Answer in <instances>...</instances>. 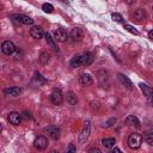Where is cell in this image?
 <instances>
[{
	"label": "cell",
	"mask_w": 153,
	"mask_h": 153,
	"mask_svg": "<svg viewBox=\"0 0 153 153\" xmlns=\"http://www.w3.org/2000/svg\"><path fill=\"white\" fill-rule=\"evenodd\" d=\"M50 102L54 105H61L63 102V94L60 88H54L50 93Z\"/></svg>",
	"instance_id": "cell-3"
},
{
	"label": "cell",
	"mask_w": 153,
	"mask_h": 153,
	"mask_svg": "<svg viewBox=\"0 0 153 153\" xmlns=\"http://www.w3.org/2000/svg\"><path fill=\"white\" fill-rule=\"evenodd\" d=\"M1 50H2V53H4L5 55H12V54L17 50V48H16V45L13 44V42H11V41H5V42L1 44Z\"/></svg>",
	"instance_id": "cell-8"
},
{
	"label": "cell",
	"mask_w": 153,
	"mask_h": 153,
	"mask_svg": "<svg viewBox=\"0 0 153 153\" xmlns=\"http://www.w3.org/2000/svg\"><path fill=\"white\" fill-rule=\"evenodd\" d=\"M142 139H143V141H146L148 145H153V129H148V130L143 131Z\"/></svg>",
	"instance_id": "cell-20"
},
{
	"label": "cell",
	"mask_w": 153,
	"mask_h": 153,
	"mask_svg": "<svg viewBox=\"0 0 153 153\" xmlns=\"http://www.w3.org/2000/svg\"><path fill=\"white\" fill-rule=\"evenodd\" d=\"M142 140L143 139H142V135L141 134H139V133L130 134L129 137H128V146H129V148H131V149L140 148V146L142 143Z\"/></svg>",
	"instance_id": "cell-2"
},
{
	"label": "cell",
	"mask_w": 153,
	"mask_h": 153,
	"mask_svg": "<svg viewBox=\"0 0 153 153\" xmlns=\"http://www.w3.org/2000/svg\"><path fill=\"white\" fill-rule=\"evenodd\" d=\"M123 27L127 30V31H129L130 33H133V35H139V31L136 30V29H134V26H131V25H129V24H124L123 25Z\"/></svg>",
	"instance_id": "cell-25"
},
{
	"label": "cell",
	"mask_w": 153,
	"mask_h": 153,
	"mask_svg": "<svg viewBox=\"0 0 153 153\" xmlns=\"http://www.w3.org/2000/svg\"><path fill=\"white\" fill-rule=\"evenodd\" d=\"M67 102H68L71 105H75V104H76L78 98H76V96L74 94V92H68V93H67Z\"/></svg>",
	"instance_id": "cell-23"
},
{
	"label": "cell",
	"mask_w": 153,
	"mask_h": 153,
	"mask_svg": "<svg viewBox=\"0 0 153 153\" xmlns=\"http://www.w3.org/2000/svg\"><path fill=\"white\" fill-rule=\"evenodd\" d=\"M90 152L92 153V152H97V153H100V149L99 148H91L90 149Z\"/></svg>",
	"instance_id": "cell-31"
},
{
	"label": "cell",
	"mask_w": 153,
	"mask_h": 153,
	"mask_svg": "<svg viewBox=\"0 0 153 153\" xmlns=\"http://www.w3.org/2000/svg\"><path fill=\"white\" fill-rule=\"evenodd\" d=\"M42 8H43L44 12H47V13H51L53 10H54V6H53L51 4H43Z\"/></svg>",
	"instance_id": "cell-26"
},
{
	"label": "cell",
	"mask_w": 153,
	"mask_h": 153,
	"mask_svg": "<svg viewBox=\"0 0 153 153\" xmlns=\"http://www.w3.org/2000/svg\"><path fill=\"white\" fill-rule=\"evenodd\" d=\"M148 37H149L151 39H153V29H152V30L148 32Z\"/></svg>",
	"instance_id": "cell-32"
},
{
	"label": "cell",
	"mask_w": 153,
	"mask_h": 153,
	"mask_svg": "<svg viewBox=\"0 0 153 153\" xmlns=\"http://www.w3.org/2000/svg\"><path fill=\"white\" fill-rule=\"evenodd\" d=\"M7 120H8V122H10L11 124L18 126V124H20V122H22V115H20L19 112H17V111H12V112L8 114Z\"/></svg>",
	"instance_id": "cell-12"
},
{
	"label": "cell",
	"mask_w": 153,
	"mask_h": 153,
	"mask_svg": "<svg viewBox=\"0 0 153 153\" xmlns=\"http://www.w3.org/2000/svg\"><path fill=\"white\" fill-rule=\"evenodd\" d=\"M49 54L48 53H41V55H39V57H38V60H39V62L42 63V65H47L48 63V61H49Z\"/></svg>",
	"instance_id": "cell-24"
},
{
	"label": "cell",
	"mask_w": 153,
	"mask_h": 153,
	"mask_svg": "<svg viewBox=\"0 0 153 153\" xmlns=\"http://www.w3.org/2000/svg\"><path fill=\"white\" fill-rule=\"evenodd\" d=\"M61 1H62V2H66V4H67V0H61Z\"/></svg>",
	"instance_id": "cell-34"
},
{
	"label": "cell",
	"mask_w": 153,
	"mask_h": 153,
	"mask_svg": "<svg viewBox=\"0 0 153 153\" xmlns=\"http://www.w3.org/2000/svg\"><path fill=\"white\" fill-rule=\"evenodd\" d=\"M124 2H126L127 5H134V4L136 2V0H124Z\"/></svg>",
	"instance_id": "cell-30"
},
{
	"label": "cell",
	"mask_w": 153,
	"mask_h": 153,
	"mask_svg": "<svg viewBox=\"0 0 153 153\" xmlns=\"http://www.w3.org/2000/svg\"><path fill=\"white\" fill-rule=\"evenodd\" d=\"M117 78H118L120 82H121L126 88H128V90H133V88H134V85H133L131 80H130L127 75H124V74H122V73H118V74H117Z\"/></svg>",
	"instance_id": "cell-11"
},
{
	"label": "cell",
	"mask_w": 153,
	"mask_h": 153,
	"mask_svg": "<svg viewBox=\"0 0 153 153\" xmlns=\"http://www.w3.org/2000/svg\"><path fill=\"white\" fill-rule=\"evenodd\" d=\"M30 35L35 39H41L44 36V32H43V30H42L41 26H32L30 29Z\"/></svg>",
	"instance_id": "cell-16"
},
{
	"label": "cell",
	"mask_w": 153,
	"mask_h": 153,
	"mask_svg": "<svg viewBox=\"0 0 153 153\" xmlns=\"http://www.w3.org/2000/svg\"><path fill=\"white\" fill-rule=\"evenodd\" d=\"M140 87L143 92V94L147 97V99L149 100V103L153 105V88H151L149 86H147L146 84H140Z\"/></svg>",
	"instance_id": "cell-15"
},
{
	"label": "cell",
	"mask_w": 153,
	"mask_h": 153,
	"mask_svg": "<svg viewBox=\"0 0 153 153\" xmlns=\"http://www.w3.org/2000/svg\"><path fill=\"white\" fill-rule=\"evenodd\" d=\"M82 37H84V32H82L81 27H78V26L73 27L72 31L69 32V36H68L69 41H72V42H79L82 39Z\"/></svg>",
	"instance_id": "cell-4"
},
{
	"label": "cell",
	"mask_w": 153,
	"mask_h": 153,
	"mask_svg": "<svg viewBox=\"0 0 153 153\" xmlns=\"http://www.w3.org/2000/svg\"><path fill=\"white\" fill-rule=\"evenodd\" d=\"M47 146H48V140H47V137L43 136V135L37 136V137L35 139V141H33V147H35L36 149H38V151H43Z\"/></svg>",
	"instance_id": "cell-7"
},
{
	"label": "cell",
	"mask_w": 153,
	"mask_h": 153,
	"mask_svg": "<svg viewBox=\"0 0 153 153\" xmlns=\"http://www.w3.org/2000/svg\"><path fill=\"white\" fill-rule=\"evenodd\" d=\"M68 36L69 35L67 33V31L65 29H62V27H59V29H56L54 31V37L59 42H66L68 39Z\"/></svg>",
	"instance_id": "cell-9"
},
{
	"label": "cell",
	"mask_w": 153,
	"mask_h": 153,
	"mask_svg": "<svg viewBox=\"0 0 153 153\" xmlns=\"http://www.w3.org/2000/svg\"><path fill=\"white\" fill-rule=\"evenodd\" d=\"M124 123L126 124H130V126H135L136 128H140V121L136 116L134 115H129L126 120H124Z\"/></svg>",
	"instance_id": "cell-19"
},
{
	"label": "cell",
	"mask_w": 153,
	"mask_h": 153,
	"mask_svg": "<svg viewBox=\"0 0 153 153\" xmlns=\"http://www.w3.org/2000/svg\"><path fill=\"white\" fill-rule=\"evenodd\" d=\"M44 131L48 133V135H49L53 140H59V139H60L61 130H60V128L56 127V126H49V127H45V128H44Z\"/></svg>",
	"instance_id": "cell-5"
},
{
	"label": "cell",
	"mask_w": 153,
	"mask_h": 153,
	"mask_svg": "<svg viewBox=\"0 0 153 153\" xmlns=\"http://www.w3.org/2000/svg\"><path fill=\"white\" fill-rule=\"evenodd\" d=\"M133 18L135 19V22L142 23V22H145V20L147 19V13H146V11H145L143 8H137V10L134 11Z\"/></svg>",
	"instance_id": "cell-10"
},
{
	"label": "cell",
	"mask_w": 153,
	"mask_h": 153,
	"mask_svg": "<svg viewBox=\"0 0 153 153\" xmlns=\"http://www.w3.org/2000/svg\"><path fill=\"white\" fill-rule=\"evenodd\" d=\"M92 82H93V80H92V78H91L90 74H87V73L80 74V76H79V84L82 87H87V86L92 85Z\"/></svg>",
	"instance_id": "cell-14"
},
{
	"label": "cell",
	"mask_w": 153,
	"mask_h": 153,
	"mask_svg": "<svg viewBox=\"0 0 153 153\" xmlns=\"http://www.w3.org/2000/svg\"><path fill=\"white\" fill-rule=\"evenodd\" d=\"M93 62V54L92 53H82L80 55H75L71 60V67L78 68L80 66H90Z\"/></svg>",
	"instance_id": "cell-1"
},
{
	"label": "cell",
	"mask_w": 153,
	"mask_h": 153,
	"mask_svg": "<svg viewBox=\"0 0 153 153\" xmlns=\"http://www.w3.org/2000/svg\"><path fill=\"white\" fill-rule=\"evenodd\" d=\"M44 36H45L47 43H48V44H49V45H50V47H51V48H53L54 50H57V45H56V43L54 42V39H55V38H51L50 33H48V32H47V33H45Z\"/></svg>",
	"instance_id": "cell-22"
},
{
	"label": "cell",
	"mask_w": 153,
	"mask_h": 153,
	"mask_svg": "<svg viewBox=\"0 0 153 153\" xmlns=\"http://www.w3.org/2000/svg\"><path fill=\"white\" fill-rule=\"evenodd\" d=\"M115 152H121V149H120V148H117V147H115V148L112 149V153H115Z\"/></svg>",
	"instance_id": "cell-33"
},
{
	"label": "cell",
	"mask_w": 153,
	"mask_h": 153,
	"mask_svg": "<svg viewBox=\"0 0 153 153\" xmlns=\"http://www.w3.org/2000/svg\"><path fill=\"white\" fill-rule=\"evenodd\" d=\"M13 19L24 24V25H32L33 24V19H31L30 17L25 16V14H14L13 16Z\"/></svg>",
	"instance_id": "cell-13"
},
{
	"label": "cell",
	"mask_w": 153,
	"mask_h": 153,
	"mask_svg": "<svg viewBox=\"0 0 153 153\" xmlns=\"http://www.w3.org/2000/svg\"><path fill=\"white\" fill-rule=\"evenodd\" d=\"M97 76H98V80H99V82L102 85H105V82L109 81V73L106 71H104V69L98 71L97 72Z\"/></svg>",
	"instance_id": "cell-18"
},
{
	"label": "cell",
	"mask_w": 153,
	"mask_h": 153,
	"mask_svg": "<svg viewBox=\"0 0 153 153\" xmlns=\"http://www.w3.org/2000/svg\"><path fill=\"white\" fill-rule=\"evenodd\" d=\"M67 151H68V152H75V151H76V148L74 147V145H72V143H71V145H69V147L67 148Z\"/></svg>",
	"instance_id": "cell-29"
},
{
	"label": "cell",
	"mask_w": 153,
	"mask_h": 153,
	"mask_svg": "<svg viewBox=\"0 0 153 153\" xmlns=\"http://www.w3.org/2000/svg\"><path fill=\"white\" fill-rule=\"evenodd\" d=\"M111 18H112L115 22H117V23H122V22H123V17H122L120 13H112V14H111Z\"/></svg>",
	"instance_id": "cell-27"
},
{
	"label": "cell",
	"mask_w": 153,
	"mask_h": 153,
	"mask_svg": "<svg viewBox=\"0 0 153 153\" xmlns=\"http://www.w3.org/2000/svg\"><path fill=\"white\" fill-rule=\"evenodd\" d=\"M102 143H103L104 147H106V148H111V147L115 146L116 140H115L114 137H105V139L102 140Z\"/></svg>",
	"instance_id": "cell-21"
},
{
	"label": "cell",
	"mask_w": 153,
	"mask_h": 153,
	"mask_svg": "<svg viewBox=\"0 0 153 153\" xmlns=\"http://www.w3.org/2000/svg\"><path fill=\"white\" fill-rule=\"evenodd\" d=\"M90 133H91V122H90V121H86L85 124H84V128H82V130H81V133H80V136H79L80 143L85 142V141L88 139Z\"/></svg>",
	"instance_id": "cell-6"
},
{
	"label": "cell",
	"mask_w": 153,
	"mask_h": 153,
	"mask_svg": "<svg viewBox=\"0 0 153 153\" xmlns=\"http://www.w3.org/2000/svg\"><path fill=\"white\" fill-rule=\"evenodd\" d=\"M36 80H37V81H41L42 84H44V82L47 81V80H45V79H44L39 73H36Z\"/></svg>",
	"instance_id": "cell-28"
},
{
	"label": "cell",
	"mask_w": 153,
	"mask_h": 153,
	"mask_svg": "<svg viewBox=\"0 0 153 153\" xmlns=\"http://www.w3.org/2000/svg\"><path fill=\"white\" fill-rule=\"evenodd\" d=\"M4 93H5L6 96L17 97V96H19V94L22 93V88H20V87H16V86H13V87H7V88H5Z\"/></svg>",
	"instance_id": "cell-17"
}]
</instances>
